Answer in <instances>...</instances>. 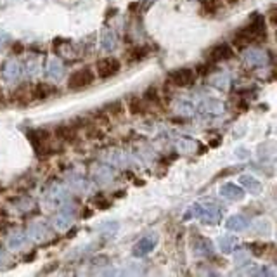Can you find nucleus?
Masks as SVG:
<instances>
[{"mask_svg": "<svg viewBox=\"0 0 277 277\" xmlns=\"http://www.w3.org/2000/svg\"><path fill=\"white\" fill-rule=\"evenodd\" d=\"M68 199V191L64 185L61 184H56L52 185V187L47 191L45 194V205L49 206V208H52V210H56V208H61V206L66 203Z\"/></svg>", "mask_w": 277, "mask_h": 277, "instance_id": "nucleus-3", "label": "nucleus"}, {"mask_svg": "<svg viewBox=\"0 0 277 277\" xmlns=\"http://www.w3.org/2000/svg\"><path fill=\"white\" fill-rule=\"evenodd\" d=\"M192 249H194V255L198 256H210L213 253V242L210 239L203 238V236H196L194 242H192Z\"/></svg>", "mask_w": 277, "mask_h": 277, "instance_id": "nucleus-15", "label": "nucleus"}, {"mask_svg": "<svg viewBox=\"0 0 277 277\" xmlns=\"http://www.w3.org/2000/svg\"><path fill=\"white\" fill-rule=\"evenodd\" d=\"M118 45V36L116 33H114V30H103V33H101V47H103L106 52H113L114 49H116Z\"/></svg>", "mask_w": 277, "mask_h": 277, "instance_id": "nucleus-18", "label": "nucleus"}, {"mask_svg": "<svg viewBox=\"0 0 277 277\" xmlns=\"http://www.w3.org/2000/svg\"><path fill=\"white\" fill-rule=\"evenodd\" d=\"M251 229H253V232H256V234H265V232L270 229V222L267 220V218H256V220L251 224Z\"/></svg>", "mask_w": 277, "mask_h": 277, "instance_id": "nucleus-27", "label": "nucleus"}, {"mask_svg": "<svg viewBox=\"0 0 277 277\" xmlns=\"http://www.w3.org/2000/svg\"><path fill=\"white\" fill-rule=\"evenodd\" d=\"M45 75L49 80L52 82H59L61 78L64 76V64L59 57H50L49 63H47L45 68Z\"/></svg>", "mask_w": 277, "mask_h": 277, "instance_id": "nucleus-11", "label": "nucleus"}, {"mask_svg": "<svg viewBox=\"0 0 277 277\" xmlns=\"http://www.w3.org/2000/svg\"><path fill=\"white\" fill-rule=\"evenodd\" d=\"M270 21L276 25V7H272V11H270Z\"/></svg>", "mask_w": 277, "mask_h": 277, "instance_id": "nucleus-38", "label": "nucleus"}, {"mask_svg": "<svg viewBox=\"0 0 277 277\" xmlns=\"http://www.w3.org/2000/svg\"><path fill=\"white\" fill-rule=\"evenodd\" d=\"M11 35H9L7 32H4V30H0V52L2 50H5L7 49V45L11 43Z\"/></svg>", "mask_w": 277, "mask_h": 277, "instance_id": "nucleus-34", "label": "nucleus"}, {"mask_svg": "<svg viewBox=\"0 0 277 277\" xmlns=\"http://www.w3.org/2000/svg\"><path fill=\"white\" fill-rule=\"evenodd\" d=\"M201 210H203V205L196 203V205L189 206V210L185 211L184 218H185V220H191V218H199V215H201Z\"/></svg>", "mask_w": 277, "mask_h": 277, "instance_id": "nucleus-30", "label": "nucleus"}, {"mask_svg": "<svg viewBox=\"0 0 277 277\" xmlns=\"http://www.w3.org/2000/svg\"><path fill=\"white\" fill-rule=\"evenodd\" d=\"M57 135H59L63 140H73L75 138V130L71 127H68V125H61L57 128Z\"/></svg>", "mask_w": 277, "mask_h": 277, "instance_id": "nucleus-28", "label": "nucleus"}, {"mask_svg": "<svg viewBox=\"0 0 277 277\" xmlns=\"http://www.w3.org/2000/svg\"><path fill=\"white\" fill-rule=\"evenodd\" d=\"M220 7V2L218 0H203V11L208 12V14H215Z\"/></svg>", "mask_w": 277, "mask_h": 277, "instance_id": "nucleus-31", "label": "nucleus"}, {"mask_svg": "<svg viewBox=\"0 0 277 277\" xmlns=\"http://www.w3.org/2000/svg\"><path fill=\"white\" fill-rule=\"evenodd\" d=\"M156 244H158L156 236H147V238H142L140 241L137 242V244L134 246V251H132V253H134V256L140 258V256L149 255V253L156 248Z\"/></svg>", "mask_w": 277, "mask_h": 277, "instance_id": "nucleus-12", "label": "nucleus"}, {"mask_svg": "<svg viewBox=\"0 0 277 277\" xmlns=\"http://www.w3.org/2000/svg\"><path fill=\"white\" fill-rule=\"evenodd\" d=\"M14 52H23V45H21V43H18V45H14Z\"/></svg>", "mask_w": 277, "mask_h": 277, "instance_id": "nucleus-39", "label": "nucleus"}, {"mask_svg": "<svg viewBox=\"0 0 277 277\" xmlns=\"http://www.w3.org/2000/svg\"><path fill=\"white\" fill-rule=\"evenodd\" d=\"M229 4H236V2H239V0H227Z\"/></svg>", "mask_w": 277, "mask_h": 277, "instance_id": "nucleus-40", "label": "nucleus"}, {"mask_svg": "<svg viewBox=\"0 0 277 277\" xmlns=\"http://www.w3.org/2000/svg\"><path fill=\"white\" fill-rule=\"evenodd\" d=\"M236 242H238V239H236L234 236H231V234H224V236H220V239H218V246H220V249L224 253H232V251H234Z\"/></svg>", "mask_w": 277, "mask_h": 277, "instance_id": "nucleus-23", "label": "nucleus"}, {"mask_svg": "<svg viewBox=\"0 0 277 277\" xmlns=\"http://www.w3.org/2000/svg\"><path fill=\"white\" fill-rule=\"evenodd\" d=\"M28 236L33 239V241L43 242L49 238H52V229H50V225L45 224V222H35V224L30 225Z\"/></svg>", "mask_w": 277, "mask_h": 277, "instance_id": "nucleus-8", "label": "nucleus"}, {"mask_svg": "<svg viewBox=\"0 0 277 277\" xmlns=\"http://www.w3.org/2000/svg\"><path fill=\"white\" fill-rule=\"evenodd\" d=\"M244 61L248 66L251 68H260L263 66V64H267V54L263 52L262 49H248L244 54Z\"/></svg>", "mask_w": 277, "mask_h": 277, "instance_id": "nucleus-14", "label": "nucleus"}, {"mask_svg": "<svg viewBox=\"0 0 277 277\" xmlns=\"http://www.w3.org/2000/svg\"><path fill=\"white\" fill-rule=\"evenodd\" d=\"M222 218V211L217 205H208L203 206L201 215H199L198 220H201L205 225H217Z\"/></svg>", "mask_w": 277, "mask_h": 277, "instance_id": "nucleus-10", "label": "nucleus"}, {"mask_svg": "<svg viewBox=\"0 0 277 277\" xmlns=\"http://www.w3.org/2000/svg\"><path fill=\"white\" fill-rule=\"evenodd\" d=\"M23 75V66L18 59H9L5 61L4 68H2V76H4L5 82L16 83Z\"/></svg>", "mask_w": 277, "mask_h": 277, "instance_id": "nucleus-7", "label": "nucleus"}, {"mask_svg": "<svg viewBox=\"0 0 277 277\" xmlns=\"http://www.w3.org/2000/svg\"><path fill=\"white\" fill-rule=\"evenodd\" d=\"M225 227L232 232H244V231H248V227H249V220L244 215H232V217H229L227 222H225Z\"/></svg>", "mask_w": 277, "mask_h": 277, "instance_id": "nucleus-17", "label": "nucleus"}, {"mask_svg": "<svg viewBox=\"0 0 277 277\" xmlns=\"http://www.w3.org/2000/svg\"><path fill=\"white\" fill-rule=\"evenodd\" d=\"M229 57H232V49L227 45V43H218V45H215L210 52V59L213 61V63L229 59Z\"/></svg>", "mask_w": 277, "mask_h": 277, "instance_id": "nucleus-20", "label": "nucleus"}, {"mask_svg": "<svg viewBox=\"0 0 277 277\" xmlns=\"http://www.w3.org/2000/svg\"><path fill=\"white\" fill-rule=\"evenodd\" d=\"M75 222V208L73 206H61V210L54 217V227L57 231H66Z\"/></svg>", "mask_w": 277, "mask_h": 277, "instance_id": "nucleus-4", "label": "nucleus"}, {"mask_svg": "<svg viewBox=\"0 0 277 277\" xmlns=\"http://www.w3.org/2000/svg\"><path fill=\"white\" fill-rule=\"evenodd\" d=\"M220 196H224L225 199H231V201H241L244 198V189L236 184H224L220 187Z\"/></svg>", "mask_w": 277, "mask_h": 277, "instance_id": "nucleus-16", "label": "nucleus"}, {"mask_svg": "<svg viewBox=\"0 0 277 277\" xmlns=\"http://www.w3.org/2000/svg\"><path fill=\"white\" fill-rule=\"evenodd\" d=\"M28 138L32 140L33 149H35L38 154H43L47 151V144H49V140H47V132H43V130H32L28 134Z\"/></svg>", "mask_w": 277, "mask_h": 277, "instance_id": "nucleus-13", "label": "nucleus"}, {"mask_svg": "<svg viewBox=\"0 0 277 277\" xmlns=\"http://www.w3.org/2000/svg\"><path fill=\"white\" fill-rule=\"evenodd\" d=\"M97 75L101 78H109V76L116 75L120 71V61L114 59V57H106V59H101L99 63L96 64Z\"/></svg>", "mask_w": 277, "mask_h": 277, "instance_id": "nucleus-6", "label": "nucleus"}, {"mask_svg": "<svg viewBox=\"0 0 277 277\" xmlns=\"http://www.w3.org/2000/svg\"><path fill=\"white\" fill-rule=\"evenodd\" d=\"M239 184H241L242 189L249 191L251 194H258V192L262 191V182L256 177H253V175H248V173L241 175V177H239Z\"/></svg>", "mask_w": 277, "mask_h": 277, "instance_id": "nucleus-19", "label": "nucleus"}, {"mask_svg": "<svg viewBox=\"0 0 277 277\" xmlns=\"http://www.w3.org/2000/svg\"><path fill=\"white\" fill-rule=\"evenodd\" d=\"M210 83L218 90H227L231 85V76L227 73H217V75L210 76Z\"/></svg>", "mask_w": 277, "mask_h": 277, "instance_id": "nucleus-21", "label": "nucleus"}, {"mask_svg": "<svg viewBox=\"0 0 277 277\" xmlns=\"http://www.w3.org/2000/svg\"><path fill=\"white\" fill-rule=\"evenodd\" d=\"M25 242H26V236L23 234L21 231H16V232H12V234L9 236L7 244H9V248H11V249H19V248H23V246H25Z\"/></svg>", "mask_w": 277, "mask_h": 277, "instance_id": "nucleus-24", "label": "nucleus"}, {"mask_svg": "<svg viewBox=\"0 0 277 277\" xmlns=\"http://www.w3.org/2000/svg\"><path fill=\"white\" fill-rule=\"evenodd\" d=\"M236 156H238L239 160H246V158L249 156V151L244 149V147H238V149H236Z\"/></svg>", "mask_w": 277, "mask_h": 277, "instance_id": "nucleus-37", "label": "nucleus"}, {"mask_svg": "<svg viewBox=\"0 0 277 277\" xmlns=\"http://www.w3.org/2000/svg\"><path fill=\"white\" fill-rule=\"evenodd\" d=\"M52 94V89H49V85H43V83H38V85L33 87L32 97L35 99H47V97Z\"/></svg>", "mask_w": 277, "mask_h": 277, "instance_id": "nucleus-26", "label": "nucleus"}, {"mask_svg": "<svg viewBox=\"0 0 277 277\" xmlns=\"http://www.w3.org/2000/svg\"><path fill=\"white\" fill-rule=\"evenodd\" d=\"M196 140H192V138L189 137H182L177 140V149L180 151L182 154H194L196 153Z\"/></svg>", "mask_w": 277, "mask_h": 277, "instance_id": "nucleus-22", "label": "nucleus"}, {"mask_svg": "<svg viewBox=\"0 0 277 277\" xmlns=\"http://www.w3.org/2000/svg\"><path fill=\"white\" fill-rule=\"evenodd\" d=\"M258 38H267L265 19L260 14H253L248 26H244V28L234 36V45L241 49V47H246L248 43H251L253 40H258Z\"/></svg>", "mask_w": 277, "mask_h": 277, "instance_id": "nucleus-1", "label": "nucleus"}, {"mask_svg": "<svg viewBox=\"0 0 277 277\" xmlns=\"http://www.w3.org/2000/svg\"><path fill=\"white\" fill-rule=\"evenodd\" d=\"M234 262H236V265H238V267L248 265V262H249V253L246 251V249H239V251H236Z\"/></svg>", "mask_w": 277, "mask_h": 277, "instance_id": "nucleus-29", "label": "nucleus"}, {"mask_svg": "<svg viewBox=\"0 0 277 277\" xmlns=\"http://www.w3.org/2000/svg\"><path fill=\"white\" fill-rule=\"evenodd\" d=\"M170 78L177 87H184V89H187V87H191L192 83H194L196 73L192 71V69H189V68H182V69H177V71L172 73Z\"/></svg>", "mask_w": 277, "mask_h": 277, "instance_id": "nucleus-9", "label": "nucleus"}, {"mask_svg": "<svg viewBox=\"0 0 277 277\" xmlns=\"http://www.w3.org/2000/svg\"><path fill=\"white\" fill-rule=\"evenodd\" d=\"M94 177L96 180H99V184H107L113 177V168L109 167H97L96 172H94Z\"/></svg>", "mask_w": 277, "mask_h": 277, "instance_id": "nucleus-25", "label": "nucleus"}, {"mask_svg": "<svg viewBox=\"0 0 277 277\" xmlns=\"http://www.w3.org/2000/svg\"><path fill=\"white\" fill-rule=\"evenodd\" d=\"M9 262H11V256L7 255V251H4V249H0V267H2V265H7Z\"/></svg>", "mask_w": 277, "mask_h": 277, "instance_id": "nucleus-36", "label": "nucleus"}, {"mask_svg": "<svg viewBox=\"0 0 277 277\" xmlns=\"http://www.w3.org/2000/svg\"><path fill=\"white\" fill-rule=\"evenodd\" d=\"M251 249H253V255L262 256L263 251L267 249V244H263V242H253V244H251Z\"/></svg>", "mask_w": 277, "mask_h": 277, "instance_id": "nucleus-35", "label": "nucleus"}, {"mask_svg": "<svg viewBox=\"0 0 277 277\" xmlns=\"http://www.w3.org/2000/svg\"><path fill=\"white\" fill-rule=\"evenodd\" d=\"M224 113H225L224 103H220L217 99H205L198 106V116L201 120H215V118L224 116Z\"/></svg>", "mask_w": 277, "mask_h": 277, "instance_id": "nucleus-2", "label": "nucleus"}, {"mask_svg": "<svg viewBox=\"0 0 277 277\" xmlns=\"http://www.w3.org/2000/svg\"><path fill=\"white\" fill-rule=\"evenodd\" d=\"M118 231V224L116 222H106V224L101 227V232H104L106 236H114Z\"/></svg>", "mask_w": 277, "mask_h": 277, "instance_id": "nucleus-33", "label": "nucleus"}, {"mask_svg": "<svg viewBox=\"0 0 277 277\" xmlns=\"http://www.w3.org/2000/svg\"><path fill=\"white\" fill-rule=\"evenodd\" d=\"M94 82V73L90 71L89 68H82V69H78V71H75L71 76H69V89H85V87L92 85Z\"/></svg>", "mask_w": 277, "mask_h": 277, "instance_id": "nucleus-5", "label": "nucleus"}, {"mask_svg": "<svg viewBox=\"0 0 277 277\" xmlns=\"http://www.w3.org/2000/svg\"><path fill=\"white\" fill-rule=\"evenodd\" d=\"M144 2H156V0H144Z\"/></svg>", "mask_w": 277, "mask_h": 277, "instance_id": "nucleus-41", "label": "nucleus"}, {"mask_svg": "<svg viewBox=\"0 0 277 277\" xmlns=\"http://www.w3.org/2000/svg\"><path fill=\"white\" fill-rule=\"evenodd\" d=\"M128 109H130L132 114H142V104H140V99H130L128 103Z\"/></svg>", "mask_w": 277, "mask_h": 277, "instance_id": "nucleus-32", "label": "nucleus"}]
</instances>
